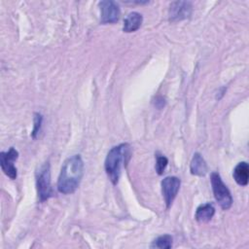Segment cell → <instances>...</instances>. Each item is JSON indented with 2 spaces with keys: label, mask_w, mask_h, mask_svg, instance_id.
Instances as JSON below:
<instances>
[{
  "label": "cell",
  "mask_w": 249,
  "mask_h": 249,
  "mask_svg": "<svg viewBox=\"0 0 249 249\" xmlns=\"http://www.w3.org/2000/svg\"><path fill=\"white\" fill-rule=\"evenodd\" d=\"M210 181L212 191L216 201L219 203L222 209L228 210L232 204V197L230 190L222 181V178L218 172H212L210 175Z\"/></svg>",
  "instance_id": "3"
},
{
  "label": "cell",
  "mask_w": 249,
  "mask_h": 249,
  "mask_svg": "<svg viewBox=\"0 0 249 249\" xmlns=\"http://www.w3.org/2000/svg\"><path fill=\"white\" fill-rule=\"evenodd\" d=\"M36 187L38 197L41 202L49 199L53 195L51 186V171L50 163L46 161L36 171Z\"/></svg>",
  "instance_id": "4"
},
{
  "label": "cell",
  "mask_w": 249,
  "mask_h": 249,
  "mask_svg": "<svg viewBox=\"0 0 249 249\" xmlns=\"http://www.w3.org/2000/svg\"><path fill=\"white\" fill-rule=\"evenodd\" d=\"M181 181L176 176H167L161 181V193L166 205V208H169L180 189Z\"/></svg>",
  "instance_id": "5"
},
{
  "label": "cell",
  "mask_w": 249,
  "mask_h": 249,
  "mask_svg": "<svg viewBox=\"0 0 249 249\" xmlns=\"http://www.w3.org/2000/svg\"><path fill=\"white\" fill-rule=\"evenodd\" d=\"M84 175V161L80 155L68 158L60 170L57 190L63 195L73 194L79 187Z\"/></svg>",
  "instance_id": "1"
},
{
  "label": "cell",
  "mask_w": 249,
  "mask_h": 249,
  "mask_svg": "<svg viewBox=\"0 0 249 249\" xmlns=\"http://www.w3.org/2000/svg\"><path fill=\"white\" fill-rule=\"evenodd\" d=\"M18 157V152L14 147H11L7 152L0 153L1 168L4 171V173L13 180L16 179L18 176L17 167L14 165V162L15 160H17Z\"/></svg>",
  "instance_id": "7"
},
{
  "label": "cell",
  "mask_w": 249,
  "mask_h": 249,
  "mask_svg": "<svg viewBox=\"0 0 249 249\" xmlns=\"http://www.w3.org/2000/svg\"><path fill=\"white\" fill-rule=\"evenodd\" d=\"M214 214H215L214 205L210 202H207V203L200 204L196 208L195 218L199 223H207L212 219Z\"/></svg>",
  "instance_id": "11"
},
{
  "label": "cell",
  "mask_w": 249,
  "mask_h": 249,
  "mask_svg": "<svg viewBox=\"0 0 249 249\" xmlns=\"http://www.w3.org/2000/svg\"><path fill=\"white\" fill-rule=\"evenodd\" d=\"M33 121H34V127H33L31 135H32L33 138H36V135L39 132L41 124H42V121H43L42 115L39 114V113H34V120Z\"/></svg>",
  "instance_id": "15"
},
{
  "label": "cell",
  "mask_w": 249,
  "mask_h": 249,
  "mask_svg": "<svg viewBox=\"0 0 249 249\" xmlns=\"http://www.w3.org/2000/svg\"><path fill=\"white\" fill-rule=\"evenodd\" d=\"M233 179L240 186H247L249 180V165L246 161H241L236 164L232 172Z\"/></svg>",
  "instance_id": "10"
},
{
  "label": "cell",
  "mask_w": 249,
  "mask_h": 249,
  "mask_svg": "<svg viewBox=\"0 0 249 249\" xmlns=\"http://www.w3.org/2000/svg\"><path fill=\"white\" fill-rule=\"evenodd\" d=\"M100 8V21L101 23L117 22L121 16L119 5L111 0H104L99 2Z\"/></svg>",
  "instance_id": "6"
},
{
  "label": "cell",
  "mask_w": 249,
  "mask_h": 249,
  "mask_svg": "<svg viewBox=\"0 0 249 249\" xmlns=\"http://www.w3.org/2000/svg\"><path fill=\"white\" fill-rule=\"evenodd\" d=\"M172 246V236L169 234H163L153 240L151 248L169 249Z\"/></svg>",
  "instance_id": "13"
},
{
  "label": "cell",
  "mask_w": 249,
  "mask_h": 249,
  "mask_svg": "<svg viewBox=\"0 0 249 249\" xmlns=\"http://www.w3.org/2000/svg\"><path fill=\"white\" fill-rule=\"evenodd\" d=\"M190 171L196 176H204L207 172V164L199 153H195L190 164Z\"/></svg>",
  "instance_id": "12"
},
{
  "label": "cell",
  "mask_w": 249,
  "mask_h": 249,
  "mask_svg": "<svg viewBox=\"0 0 249 249\" xmlns=\"http://www.w3.org/2000/svg\"><path fill=\"white\" fill-rule=\"evenodd\" d=\"M142 21H143V17L141 14L137 12L129 13L124 20V26H123L124 32L130 33V32L136 31L141 26Z\"/></svg>",
  "instance_id": "9"
},
{
  "label": "cell",
  "mask_w": 249,
  "mask_h": 249,
  "mask_svg": "<svg viewBox=\"0 0 249 249\" xmlns=\"http://www.w3.org/2000/svg\"><path fill=\"white\" fill-rule=\"evenodd\" d=\"M193 6L189 1H175L169 7L168 17L170 21H178L188 18L192 15Z\"/></svg>",
  "instance_id": "8"
},
{
  "label": "cell",
  "mask_w": 249,
  "mask_h": 249,
  "mask_svg": "<svg viewBox=\"0 0 249 249\" xmlns=\"http://www.w3.org/2000/svg\"><path fill=\"white\" fill-rule=\"evenodd\" d=\"M130 147L127 143H122L113 147L107 154L104 167L109 180L113 185H117L121 176L122 168L125 165L129 157Z\"/></svg>",
  "instance_id": "2"
},
{
  "label": "cell",
  "mask_w": 249,
  "mask_h": 249,
  "mask_svg": "<svg viewBox=\"0 0 249 249\" xmlns=\"http://www.w3.org/2000/svg\"><path fill=\"white\" fill-rule=\"evenodd\" d=\"M167 163H168V160L166 157H164L163 155H160L159 153L156 154V165H155V168H156V171L159 175H161L163 174L166 166H167Z\"/></svg>",
  "instance_id": "14"
}]
</instances>
